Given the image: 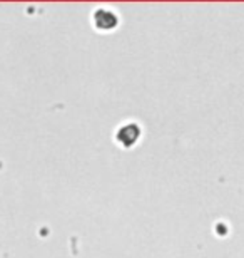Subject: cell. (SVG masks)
Here are the masks:
<instances>
[{"label":"cell","instance_id":"cell-1","mask_svg":"<svg viewBox=\"0 0 244 258\" xmlns=\"http://www.w3.org/2000/svg\"><path fill=\"white\" fill-rule=\"evenodd\" d=\"M119 24H121V17L116 10L109 9V7H97L92 12V25L97 32H114Z\"/></svg>","mask_w":244,"mask_h":258},{"label":"cell","instance_id":"cell-2","mask_svg":"<svg viewBox=\"0 0 244 258\" xmlns=\"http://www.w3.org/2000/svg\"><path fill=\"white\" fill-rule=\"evenodd\" d=\"M142 138V127L136 121L124 122L117 127L116 131V143L124 149H131L141 141Z\"/></svg>","mask_w":244,"mask_h":258}]
</instances>
